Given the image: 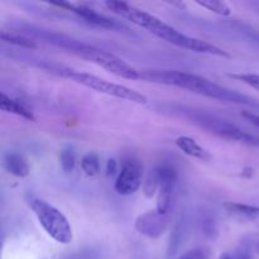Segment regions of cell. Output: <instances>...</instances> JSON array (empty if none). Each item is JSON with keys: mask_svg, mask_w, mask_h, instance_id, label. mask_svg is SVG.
Masks as SVG:
<instances>
[{"mask_svg": "<svg viewBox=\"0 0 259 259\" xmlns=\"http://www.w3.org/2000/svg\"><path fill=\"white\" fill-rule=\"evenodd\" d=\"M105 5L113 13L131 20L133 24L144 28V29L151 32L156 37L161 38V39L166 40V42L171 43V45L196 53L219 56V57H230L229 53L225 50H223V48L218 47V46L212 45V43L206 42V40L184 34V33L179 32L176 28L166 24L159 18L139 9V8L134 7V5H131L124 2H114V0H109Z\"/></svg>", "mask_w": 259, "mask_h": 259, "instance_id": "6da1fadb", "label": "cell"}, {"mask_svg": "<svg viewBox=\"0 0 259 259\" xmlns=\"http://www.w3.org/2000/svg\"><path fill=\"white\" fill-rule=\"evenodd\" d=\"M142 73H143V80L149 81V82L175 86V88L184 89V90L191 91V93L199 94V95L206 96L210 99H217V100L224 101V103L254 105V100L248 98L247 95L218 85L214 81L195 75V73L174 70L144 71Z\"/></svg>", "mask_w": 259, "mask_h": 259, "instance_id": "7a4b0ae2", "label": "cell"}, {"mask_svg": "<svg viewBox=\"0 0 259 259\" xmlns=\"http://www.w3.org/2000/svg\"><path fill=\"white\" fill-rule=\"evenodd\" d=\"M65 50L89 61V62L100 66L105 71L118 76V77L126 78V80H143V75H142L141 71L124 62L118 56L113 55L108 51L100 50V48L82 42V40L71 37L66 43Z\"/></svg>", "mask_w": 259, "mask_h": 259, "instance_id": "3957f363", "label": "cell"}, {"mask_svg": "<svg viewBox=\"0 0 259 259\" xmlns=\"http://www.w3.org/2000/svg\"><path fill=\"white\" fill-rule=\"evenodd\" d=\"M182 114L186 116L191 123L196 124L200 128L205 129L209 133L215 134L220 138L228 139L232 142H238V143L245 144L250 147H259V138L254 134H250L248 132L243 131L235 124L225 120V119L219 118L217 115H211L205 111H197L189 109L185 110L182 109Z\"/></svg>", "mask_w": 259, "mask_h": 259, "instance_id": "277c9868", "label": "cell"}, {"mask_svg": "<svg viewBox=\"0 0 259 259\" xmlns=\"http://www.w3.org/2000/svg\"><path fill=\"white\" fill-rule=\"evenodd\" d=\"M29 206L39 224L52 239L61 244H70L72 242V228L67 218L60 210L42 199H32Z\"/></svg>", "mask_w": 259, "mask_h": 259, "instance_id": "5b68a950", "label": "cell"}, {"mask_svg": "<svg viewBox=\"0 0 259 259\" xmlns=\"http://www.w3.org/2000/svg\"><path fill=\"white\" fill-rule=\"evenodd\" d=\"M67 76L77 83H81V85L86 86L89 89H93L98 93L105 94V95L123 99V100H128L136 104L148 103V99L143 94L134 90V89L110 82V81L104 80V78L99 77L96 75H91V73L88 72H78V71H68Z\"/></svg>", "mask_w": 259, "mask_h": 259, "instance_id": "8992f818", "label": "cell"}, {"mask_svg": "<svg viewBox=\"0 0 259 259\" xmlns=\"http://www.w3.org/2000/svg\"><path fill=\"white\" fill-rule=\"evenodd\" d=\"M154 179L158 184V196H157L156 210L161 214L166 215L169 211V207H171L172 191H174V185L177 179V172L171 164H161L156 169Z\"/></svg>", "mask_w": 259, "mask_h": 259, "instance_id": "52a82bcc", "label": "cell"}, {"mask_svg": "<svg viewBox=\"0 0 259 259\" xmlns=\"http://www.w3.org/2000/svg\"><path fill=\"white\" fill-rule=\"evenodd\" d=\"M142 185V166L136 161H126L114 184V189L119 195L128 196L139 190Z\"/></svg>", "mask_w": 259, "mask_h": 259, "instance_id": "ba28073f", "label": "cell"}, {"mask_svg": "<svg viewBox=\"0 0 259 259\" xmlns=\"http://www.w3.org/2000/svg\"><path fill=\"white\" fill-rule=\"evenodd\" d=\"M136 228L141 234L146 235V237L158 238L166 230L167 218L166 215L161 214L157 210L148 211L137 219Z\"/></svg>", "mask_w": 259, "mask_h": 259, "instance_id": "9c48e42d", "label": "cell"}, {"mask_svg": "<svg viewBox=\"0 0 259 259\" xmlns=\"http://www.w3.org/2000/svg\"><path fill=\"white\" fill-rule=\"evenodd\" d=\"M68 10H71V12H73L75 14H77L78 17L82 18L85 22L90 23V24L93 25H96V27L108 28V29H118V28H120V24H118L115 20L110 19V18L105 17V15L103 14H99L98 12L90 9V8L82 7V5L71 4Z\"/></svg>", "mask_w": 259, "mask_h": 259, "instance_id": "30bf717a", "label": "cell"}, {"mask_svg": "<svg viewBox=\"0 0 259 259\" xmlns=\"http://www.w3.org/2000/svg\"><path fill=\"white\" fill-rule=\"evenodd\" d=\"M4 166L5 169L15 177L22 179V177H27L29 175V166H28L27 159L17 152H8L5 154Z\"/></svg>", "mask_w": 259, "mask_h": 259, "instance_id": "8fae6325", "label": "cell"}, {"mask_svg": "<svg viewBox=\"0 0 259 259\" xmlns=\"http://www.w3.org/2000/svg\"><path fill=\"white\" fill-rule=\"evenodd\" d=\"M175 143H176L177 148H179L180 151L184 152L185 154H187V156L194 157V158H197V159H202V161H207V159H210L209 153H207V152L205 151V149L202 148V147L200 146L195 139L190 138V137H186V136L179 137Z\"/></svg>", "mask_w": 259, "mask_h": 259, "instance_id": "7c38bea8", "label": "cell"}, {"mask_svg": "<svg viewBox=\"0 0 259 259\" xmlns=\"http://www.w3.org/2000/svg\"><path fill=\"white\" fill-rule=\"evenodd\" d=\"M0 109L3 111H7V113H12L15 114V115L22 116V118L27 119V120L33 121L35 119L29 109L25 108L22 103H19L18 100H14V99L5 95V94L0 95Z\"/></svg>", "mask_w": 259, "mask_h": 259, "instance_id": "4fadbf2b", "label": "cell"}, {"mask_svg": "<svg viewBox=\"0 0 259 259\" xmlns=\"http://www.w3.org/2000/svg\"><path fill=\"white\" fill-rule=\"evenodd\" d=\"M225 209L233 215L250 220V222H259V207L252 205L239 204V202H227L224 205Z\"/></svg>", "mask_w": 259, "mask_h": 259, "instance_id": "5bb4252c", "label": "cell"}, {"mask_svg": "<svg viewBox=\"0 0 259 259\" xmlns=\"http://www.w3.org/2000/svg\"><path fill=\"white\" fill-rule=\"evenodd\" d=\"M0 37H2V40H4V42L18 46V47L28 48V50H35V48H38L37 43L33 39H30V38L25 37V35L14 34V33H8L5 30H3Z\"/></svg>", "mask_w": 259, "mask_h": 259, "instance_id": "9a60e30c", "label": "cell"}, {"mask_svg": "<svg viewBox=\"0 0 259 259\" xmlns=\"http://www.w3.org/2000/svg\"><path fill=\"white\" fill-rule=\"evenodd\" d=\"M81 168H82L83 174L86 176H96L100 172V161H99V157L95 153H91V152L85 154L82 161H81Z\"/></svg>", "mask_w": 259, "mask_h": 259, "instance_id": "2e32d148", "label": "cell"}, {"mask_svg": "<svg viewBox=\"0 0 259 259\" xmlns=\"http://www.w3.org/2000/svg\"><path fill=\"white\" fill-rule=\"evenodd\" d=\"M197 5L205 8V9L210 10V12L215 13V14L223 15V17H228L232 14V9L229 5L224 2H215V0H209V2H196Z\"/></svg>", "mask_w": 259, "mask_h": 259, "instance_id": "e0dca14e", "label": "cell"}, {"mask_svg": "<svg viewBox=\"0 0 259 259\" xmlns=\"http://www.w3.org/2000/svg\"><path fill=\"white\" fill-rule=\"evenodd\" d=\"M60 161H61V166H62V169L65 172H71L73 171L75 168V163H76V157H75V152L71 147H66L65 149L61 151L60 154Z\"/></svg>", "mask_w": 259, "mask_h": 259, "instance_id": "ac0fdd59", "label": "cell"}, {"mask_svg": "<svg viewBox=\"0 0 259 259\" xmlns=\"http://www.w3.org/2000/svg\"><path fill=\"white\" fill-rule=\"evenodd\" d=\"M229 76L259 91V75L257 73H232Z\"/></svg>", "mask_w": 259, "mask_h": 259, "instance_id": "d6986e66", "label": "cell"}, {"mask_svg": "<svg viewBox=\"0 0 259 259\" xmlns=\"http://www.w3.org/2000/svg\"><path fill=\"white\" fill-rule=\"evenodd\" d=\"M179 259H210V252L206 248L196 247L185 252Z\"/></svg>", "mask_w": 259, "mask_h": 259, "instance_id": "ffe728a7", "label": "cell"}, {"mask_svg": "<svg viewBox=\"0 0 259 259\" xmlns=\"http://www.w3.org/2000/svg\"><path fill=\"white\" fill-rule=\"evenodd\" d=\"M220 259H253L249 253L244 252V250H237L233 253H223L220 255Z\"/></svg>", "mask_w": 259, "mask_h": 259, "instance_id": "44dd1931", "label": "cell"}, {"mask_svg": "<svg viewBox=\"0 0 259 259\" xmlns=\"http://www.w3.org/2000/svg\"><path fill=\"white\" fill-rule=\"evenodd\" d=\"M118 172V163L115 159H109L106 163V175L108 176H114Z\"/></svg>", "mask_w": 259, "mask_h": 259, "instance_id": "7402d4cb", "label": "cell"}, {"mask_svg": "<svg viewBox=\"0 0 259 259\" xmlns=\"http://www.w3.org/2000/svg\"><path fill=\"white\" fill-rule=\"evenodd\" d=\"M243 116H244L247 120H249L250 123L255 126V128L259 129V115H257V114H253V113H244L243 114Z\"/></svg>", "mask_w": 259, "mask_h": 259, "instance_id": "603a6c76", "label": "cell"}, {"mask_svg": "<svg viewBox=\"0 0 259 259\" xmlns=\"http://www.w3.org/2000/svg\"><path fill=\"white\" fill-rule=\"evenodd\" d=\"M258 252H259V244H258Z\"/></svg>", "mask_w": 259, "mask_h": 259, "instance_id": "cb8c5ba5", "label": "cell"}]
</instances>
